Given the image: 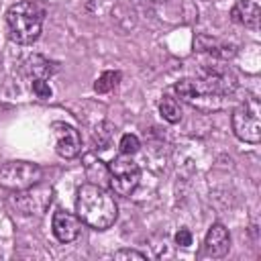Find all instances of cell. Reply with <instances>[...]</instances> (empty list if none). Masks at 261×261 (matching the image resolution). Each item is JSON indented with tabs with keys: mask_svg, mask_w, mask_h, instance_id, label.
Returning <instances> with one entry per match:
<instances>
[{
	"mask_svg": "<svg viewBox=\"0 0 261 261\" xmlns=\"http://www.w3.org/2000/svg\"><path fill=\"white\" fill-rule=\"evenodd\" d=\"M75 212L84 224L96 230L110 228L118 218V206L114 196L98 184H84L77 190Z\"/></svg>",
	"mask_w": 261,
	"mask_h": 261,
	"instance_id": "cell-1",
	"label": "cell"
},
{
	"mask_svg": "<svg viewBox=\"0 0 261 261\" xmlns=\"http://www.w3.org/2000/svg\"><path fill=\"white\" fill-rule=\"evenodd\" d=\"M43 18H45L43 8L31 0H22V2L12 4L6 12V24H8L10 39L20 43V45L35 43L41 37Z\"/></svg>",
	"mask_w": 261,
	"mask_h": 261,
	"instance_id": "cell-2",
	"label": "cell"
},
{
	"mask_svg": "<svg viewBox=\"0 0 261 261\" xmlns=\"http://www.w3.org/2000/svg\"><path fill=\"white\" fill-rule=\"evenodd\" d=\"M198 90H200V98L202 96H212V98H224L234 94L237 90V75L222 65H204L198 69V77H196Z\"/></svg>",
	"mask_w": 261,
	"mask_h": 261,
	"instance_id": "cell-3",
	"label": "cell"
},
{
	"mask_svg": "<svg viewBox=\"0 0 261 261\" xmlns=\"http://www.w3.org/2000/svg\"><path fill=\"white\" fill-rule=\"evenodd\" d=\"M234 135L251 145H257L261 141V108L257 98H247L243 104H239L232 110L230 116Z\"/></svg>",
	"mask_w": 261,
	"mask_h": 261,
	"instance_id": "cell-4",
	"label": "cell"
},
{
	"mask_svg": "<svg viewBox=\"0 0 261 261\" xmlns=\"http://www.w3.org/2000/svg\"><path fill=\"white\" fill-rule=\"evenodd\" d=\"M43 169L31 161H8L0 167V186L12 192L33 188L41 181Z\"/></svg>",
	"mask_w": 261,
	"mask_h": 261,
	"instance_id": "cell-5",
	"label": "cell"
},
{
	"mask_svg": "<svg viewBox=\"0 0 261 261\" xmlns=\"http://www.w3.org/2000/svg\"><path fill=\"white\" fill-rule=\"evenodd\" d=\"M108 175H110V188L118 196H130L141 179L139 165L130 159V155H118L108 163Z\"/></svg>",
	"mask_w": 261,
	"mask_h": 261,
	"instance_id": "cell-6",
	"label": "cell"
},
{
	"mask_svg": "<svg viewBox=\"0 0 261 261\" xmlns=\"http://www.w3.org/2000/svg\"><path fill=\"white\" fill-rule=\"evenodd\" d=\"M53 130V143H55V153L63 159H73L82 153V137L80 130L73 128L67 122H53L51 124Z\"/></svg>",
	"mask_w": 261,
	"mask_h": 261,
	"instance_id": "cell-7",
	"label": "cell"
},
{
	"mask_svg": "<svg viewBox=\"0 0 261 261\" xmlns=\"http://www.w3.org/2000/svg\"><path fill=\"white\" fill-rule=\"evenodd\" d=\"M49 200H51V190L49 188H39V184H37L33 188L20 190V194H16V198L12 202L16 204V208L22 214H39L47 208Z\"/></svg>",
	"mask_w": 261,
	"mask_h": 261,
	"instance_id": "cell-8",
	"label": "cell"
},
{
	"mask_svg": "<svg viewBox=\"0 0 261 261\" xmlns=\"http://www.w3.org/2000/svg\"><path fill=\"white\" fill-rule=\"evenodd\" d=\"M51 230L59 243H71L80 237L82 220H80V216H75L67 210H57L51 220Z\"/></svg>",
	"mask_w": 261,
	"mask_h": 261,
	"instance_id": "cell-9",
	"label": "cell"
},
{
	"mask_svg": "<svg viewBox=\"0 0 261 261\" xmlns=\"http://www.w3.org/2000/svg\"><path fill=\"white\" fill-rule=\"evenodd\" d=\"M230 249V234H228V228L222 224V222H214L208 232H206V239H204V251L206 255L210 257H224Z\"/></svg>",
	"mask_w": 261,
	"mask_h": 261,
	"instance_id": "cell-10",
	"label": "cell"
},
{
	"mask_svg": "<svg viewBox=\"0 0 261 261\" xmlns=\"http://www.w3.org/2000/svg\"><path fill=\"white\" fill-rule=\"evenodd\" d=\"M230 18L232 22L245 29H257L261 18V8L255 0H237L234 6L230 8Z\"/></svg>",
	"mask_w": 261,
	"mask_h": 261,
	"instance_id": "cell-11",
	"label": "cell"
},
{
	"mask_svg": "<svg viewBox=\"0 0 261 261\" xmlns=\"http://www.w3.org/2000/svg\"><path fill=\"white\" fill-rule=\"evenodd\" d=\"M24 71L33 77V80H47L49 75L55 73V67L49 59H45L43 55H31L24 61Z\"/></svg>",
	"mask_w": 261,
	"mask_h": 261,
	"instance_id": "cell-12",
	"label": "cell"
},
{
	"mask_svg": "<svg viewBox=\"0 0 261 261\" xmlns=\"http://www.w3.org/2000/svg\"><path fill=\"white\" fill-rule=\"evenodd\" d=\"M175 94L181 98V100H186V102H190V104H196L198 100H200V90H198V84H196V80H192V77H184V80H179L177 84H175Z\"/></svg>",
	"mask_w": 261,
	"mask_h": 261,
	"instance_id": "cell-13",
	"label": "cell"
},
{
	"mask_svg": "<svg viewBox=\"0 0 261 261\" xmlns=\"http://www.w3.org/2000/svg\"><path fill=\"white\" fill-rule=\"evenodd\" d=\"M159 114H161L167 122L175 124V122L181 120V106H179V102H177L175 98L163 96L161 102H159Z\"/></svg>",
	"mask_w": 261,
	"mask_h": 261,
	"instance_id": "cell-14",
	"label": "cell"
},
{
	"mask_svg": "<svg viewBox=\"0 0 261 261\" xmlns=\"http://www.w3.org/2000/svg\"><path fill=\"white\" fill-rule=\"evenodd\" d=\"M118 82H120V71H104L98 80H96V84H94V90L98 92V94H106V92H110V90H114L116 86H118Z\"/></svg>",
	"mask_w": 261,
	"mask_h": 261,
	"instance_id": "cell-15",
	"label": "cell"
},
{
	"mask_svg": "<svg viewBox=\"0 0 261 261\" xmlns=\"http://www.w3.org/2000/svg\"><path fill=\"white\" fill-rule=\"evenodd\" d=\"M118 147H120V153H122V155H135V153L139 151L141 143H139V139H137L135 135H122Z\"/></svg>",
	"mask_w": 261,
	"mask_h": 261,
	"instance_id": "cell-16",
	"label": "cell"
},
{
	"mask_svg": "<svg viewBox=\"0 0 261 261\" xmlns=\"http://www.w3.org/2000/svg\"><path fill=\"white\" fill-rule=\"evenodd\" d=\"M33 92L39 96V98H43V100H47V98H51V88H49V84L45 82V80H33Z\"/></svg>",
	"mask_w": 261,
	"mask_h": 261,
	"instance_id": "cell-17",
	"label": "cell"
},
{
	"mask_svg": "<svg viewBox=\"0 0 261 261\" xmlns=\"http://www.w3.org/2000/svg\"><path fill=\"white\" fill-rule=\"evenodd\" d=\"M114 259H137V261H145L147 255H143V253H139L135 249H120V251L114 253Z\"/></svg>",
	"mask_w": 261,
	"mask_h": 261,
	"instance_id": "cell-18",
	"label": "cell"
},
{
	"mask_svg": "<svg viewBox=\"0 0 261 261\" xmlns=\"http://www.w3.org/2000/svg\"><path fill=\"white\" fill-rule=\"evenodd\" d=\"M175 245L177 247H190L192 245V232L188 230V228H179L177 232H175Z\"/></svg>",
	"mask_w": 261,
	"mask_h": 261,
	"instance_id": "cell-19",
	"label": "cell"
},
{
	"mask_svg": "<svg viewBox=\"0 0 261 261\" xmlns=\"http://www.w3.org/2000/svg\"><path fill=\"white\" fill-rule=\"evenodd\" d=\"M153 2H163V0H153Z\"/></svg>",
	"mask_w": 261,
	"mask_h": 261,
	"instance_id": "cell-20",
	"label": "cell"
}]
</instances>
